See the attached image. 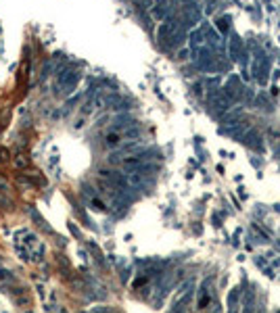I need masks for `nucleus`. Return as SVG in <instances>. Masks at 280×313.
<instances>
[{
    "mask_svg": "<svg viewBox=\"0 0 280 313\" xmlns=\"http://www.w3.org/2000/svg\"><path fill=\"white\" fill-rule=\"evenodd\" d=\"M5 59V33H3V25H0V65Z\"/></svg>",
    "mask_w": 280,
    "mask_h": 313,
    "instance_id": "nucleus-1",
    "label": "nucleus"
}]
</instances>
